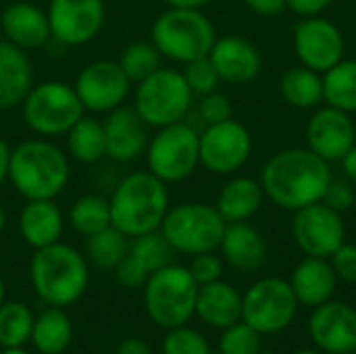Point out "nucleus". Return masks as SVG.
Listing matches in <instances>:
<instances>
[{
  "label": "nucleus",
  "instance_id": "1",
  "mask_svg": "<svg viewBox=\"0 0 356 354\" xmlns=\"http://www.w3.org/2000/svg\"><path fill=\"white\" fill-rule=\"evenodd\" d=\"M332 179L330 163L309 148H286L275 152L261 173L265 196L286 211H298L321 202Z\"/></svg>",
  "mask_w": 356,
  "mask_h": 354
},
{
  "label": "nucleus",
  "instance_id": "2",
  "mask_svg": "<svg viewBox=\"0 0 356 354\" xmlns=\"http://www.w3.org/2000/svg\"><path fill=\"white\" fill-rule=\"evenodd\" d=\"M69 175L67 154L48 138H31L10 148L8 182L27 200H54Z\"/></svg>",
  "mask_w": 356,
  "mask_h": 354
},
{
  "label": "nucleus",
  "instance_id": "3",
  "mask_svg": "<svg viewBox=\"0 0 356 354\" xmlns=\"http://www.w3.org/2000/svg\"><path fill=\"white\" fill-rule=\"evenodd\" d=\"M108 202L113 225L136 238L161 227L169 211V190L150 171H134L117 184Z\"/></svg>",
  "mask_w": 356,
  "mask_h": 354
},
{
  "label": "nucleus",
  "instance_id": "4",
  "mask_svg": "<svg viewBox=\"0 0 356 354\" xmlns=\"http://www.w3.org/2000/svg\"><path fill=\"white\" fill-rule=\"evenodd\" d=\"M29 271L38 296L50 307L75 303L88 286V265L83 257L75 248L58 242L38 248Z\"/></svg>",
  "mask_w": 356,
  "mask_h": 354
},
{
  "label": "nucleus",
  "instance_id": "5",
  "mask_svg": "<svg viewBox=\"0 0 356 354\" xmlns=\"http://www.w3.org/2000/svg\"><path fill=\"white\" fill-rule=\"evenodd\" d=\"M217 40L211 19L202 8H167L152 25V44L175 63H190L209 56Z\"/></svg>",
  "mask_w": 356,
  "mask_h": 354
},
{
  "label": "nucleus",
  "instance_id": "6",
  "mask_svg": "<svg viewBox=\"0 0 356 354\" xmlns=\"http://www.w3.org/2000/svg\"><path fill=\"white\" fill-rule=\"evenodd\" d=\"M144 305L150 319L161 328H179L196 313L198 284L190 269L167 265L146 280Z\"/></svg>",
  "mask_w": 356,
  "mask_h": 354
},
{
  "label": "nucleus",
  "instance_id": "7",
  "mask_svg": "<svg viewBox=\"0 0 356 354\" xmlns=\"http://www.w3.org/2000/svg\"><path fill=\"white\" fill-rule=\"evenodd\" d=\"M83 111L75 88L65 81H42L31 86L21 102L23 121L42 138L67 136V131L83 117Z\"/></svg>",
  "mask_w": 356,
  "mask_h": 354
},
{
  "label": "nucleus",
  "instance_id": "8",
  "mask_svg": "<svg viewBox=\"0 0 356 354\" xmlns=\"http://www.w3.org/2000/svg\"><path fill=\"white\" fill-rule=\"evenodd\" d=\"M192 90L181 71L159 67L136 88L134 108L148 127H165L184 121L192 106Z\"/></svg>",
  "mask_w": 356,
  "mask_h": 354
},
{
  "label": "nucleus",
  "instance_id": "9",
  "mask_svg": "<svg viewBox=\"0 0 356 354\" xmlns=\"http://www.w3.org/2000/svg\"><path fill=\"white\" fill-rule=\"evenodd\" d=\"M225 221L219 211L202 202H184L167 211L161 232L175 252L200 255L215 252L221 244Z\"/></svg>",
  "mask_w": 356,
  "mask_h": 354
},
{
  "label": "nucleus",
  "instance_id": "10",
  "mask_svg": "<svg viewBox=\"0 0 356 354\" xmlns=\"http://www.w3.org/2000/svg\"><path fill=\"white\" fill-rule=\"evenodd\" d=\"M144 156L148 171L161 182H184L200 165V134L184 121L159 127Z\"/></svg>",
  "mask_w": 356,
  "mask_h": 354
},
{
  "label": "nucleus",
  "instance_id": "11",
  "mask_svg": "<svg viewBox=\"0 0 356 354\" xmlns=\"http://www.w3.org/2000/svg\"><path fill=\"white\" fill-rule=\"evenodd\" d=\"M298 313V300L290 282L282 277H265L248 288L242 296V321L261 336L288 330Z\"/></svg>",
  "mask_w": 356,
  "mask_h": 354
},
{
  "label": "nucleus",
  "instance_id": "12",
  "mask_svg": "<svg viewBox=\"0 0 356 354\" xmlns=\"http://www.w3.org/2000/svg\"><path fill=\"white\" fill-rule=\"evenodd\" d=\"M292 236L307 257L330 259L346 242V225L342 213L325 202H315L294 211Z\"/></svg>",
  "mask_w": 356,
  "mask_h": 354
},
{
  "label": "nucleus",
  "instance_id": "13",
  "mask_svg": "<svg viewBox=\"0 0 356 354\" xmlns=\"http://www.w3.org/2000/svg\"><path fill=\"white\" fill-rule=\"evenodd\" d=\"M252 152L250 131L236 119L207 125L200 134V165L217 175L236 173Z\"/></svg>",
  "mask_w": 356,
  "mask_h": 354
},
{
  "label": "nucleus",
  "instance_id": "14",
  "mask_svg": "<svg viewBox=\"0 0 356 354\" xmlns=\"http://www.w3.org/2000/svg\"><path fill=\"white\" fill-rule=\"evenodd\" d=\"M73 88L83 108L92 113H111L125 102L131 81L117 61H94L79 71Z\"/></svg>",
  "mask_w": 356,
  "mask_h": 354
},
{
  "label": "nucleus",
  "instance_id": "15",
  "mask_svg": "<svg viewBox=\"0 0 356 354\" xmlns=\"http://www.w3.org/2000/svg\"><path fill=\"white\" fill-rule=\"evenodd\" d=\"M46 13L52 40L60 46L88 44L104 25V0H50Z\"/></svg>",
  "mask_w": 356,
  "mask_h": 354
},
{
  "label": "nucleus",
  "instance_id": "16",
  "mask_svg": "<svg viewBox=\"0 0 356 354\" xmlns=\"http://www.w3.org/2000/svg\"><path fill=\"white\" fill-rule=\"evenodd\" d=\"M294 52L305 67L325 73L344 58V35L330 19L305 17L294 29Z\"/></svg>",
  "mask_w": 356,
  "mask_h": 354
},
{
  "label": "nucleus",
  "instance_id": "17",
  "mask_svg": "<svg viewBox=\"0 0 356 354\" xmlns=\"http://www.w3.org/2000/svg\"><path fill=\"white\" fill-rule=\"evenodd\" d=\"M311 340L319 351L348 354L356 348V311L346 303L327 300L315 307L309 319Z\"/></svg>",
  "mask_w": 356,
  "mask_h": 354
},
{
  "label": "nucleus",
  "instance_id": "18",
  "mask_svg": "<svg viewBox=\"0 0 356 354\" xmlns=\"http://www.w3.org/2000/svg\"><path fill=\"white\" fill-rule=\"evenodd\" d=\"M307 144L323 161H342V156L356 144V125L350 113L334 106L319 108L307 125Z\"/></svg>",
  "mask_w": 356,
  "mask_h": 354
},
{
  "label": "nucleus",
  "instance_id": "19",
  "mask_svg": "<svg viewBox=\"0 0 356 354\" xmlns=\"http://www.w3.org/2000/svg\"><path fill=\"white\" fill-rule=\"evenodd\" d=\"M106 136V156L117 163H131L146 154L148 148V131L146 123L140 119L136 108L119 106L108 113L102 121Z\"/></svg>",
  "mask_w": 356,
  "mask_h": 354
},
{
  "label": "nucleus",
  "instance_id": "20",
  "mask_svg": "<svg viewBox=\"0 0 356 354\" xmlns=\"http://www.w3.org/2000/svg\"><path fill=\"white\" fill-rule=\"evenodd\" d=\"M209 58L215 65L221 81L227 83L252 81L261 73L263 65L259 48L240 35L217 38L209 52Z\"/></svg>",
  "mask_w": 356,
  "mask_h": 354
},
{
  "label": "nucleus",
  "instance_id": "21",
  "mask_svg": "<svg viewBox=\"0 0 356 354\" xmlns=\"http://www.w3.org/2000/svg\"><path fill=\"white\" fill-rule=\"evenodd\" d=\"M4 38L21 50H35L52 40L48 13L31 2H10L0 17Z\"/></svg>",
  "mask_w": 356,
  "mask_h": 354
},
{
  "label": "nucleus",
  "instance_id": "22",
  "mask_svg": "<svg viewBox=\"0 0 356 354\" xmlns=\"http://www.w3.org/2000/svg\"><path fill=\"white\" fill-rule=\"evenodd\" d=\"M219 248L225 263L246 273L261 269L267 259V242L263 234L246 221L227 223Z\"/></svg>",
  "mask_w": 356,
  "mask_h": 354
},
{
  "label": "nucleus",
  "instance_id": "23",
  "mask_svg": "<svg viewBox=\"0 0 356 354\" xmlns=\"http://www.w3.org/2000/svg\"><path fill=\"white\" fill-rule=\"evenodd\" d=\"M336 284H338V275L332 263L321 257H305L292 271V280H290L298 305L313 307V309L332 300L336 292Z\"/></svg>",
  "mask_w": 356,
  "mask_h": 354
},
{
  "label": "nucleus",
  "instance_id": "24",
  "mask_svg": "<svg viewBox=\"0 0 356 354\" xmlns=\"http://www.w3.org/2000/svg\"><path fill=\"white\" fill-rule=\"evenodd\" d=\"M33 86V67L25 50L0 40V111L23 102Z\"/></svg>",
  "mask_w": 356,
  "mask_h": 354
},
{
  "label": "nucleus",
  "instance_id": "25",
  "mask_svg": "<svg viewBox=\"0 0 356 354\" xmlns=\"http://www.w3.org/2000/svg\"><path fill=\"white\" fill-rule=\"evenodd\" d=\"M196 313L207 325L225 330L242 319V296L221 280L204 284L198 288Z\"/></svg>",
  "mask_w": 356,
  "mask_h": 354
},
{
  "label": "nucleus",
  "instance_id": "26",
  "mask_svg": "<svg viewBox=\"0 0 356 354\" xmlns=\"http://www.w3.org/2000/svg\"><path fill=\"white\" fill-rule=\"evenodd\" d=\"M19 230L31 248L50 246L63 234V213L52 200H27L19 215Z\"/></svg>",
  "mask_w": 356,
  "mask_h": 354
},
{
  "label": "nucleus",
  "instance_id": "27",
  "mask_svg": "<svg viewBox=\"0 0 356 354\" xmlns=\"http://www.w3.org/2000/svg\"><path fill=\"white\" fill-rule=\"evenodd\" d=\"M263 198L265 192L261 182L252 177H234L221 188L215 209L225 223L248 221L261 209Z\"/></svg>",
  "mask_w": 356,
  "mask_h": 354
},
{
  "label": "nucleus",
  "instance_id": "28",
  "mask_svg": "<svg viewBox=\"0 0 356 354\" xmlns=\"http://www.w3.org/2000/svg\"><path fill=\"white\" fill-rule=\"evenodd\" d=\"M280 90L284 100L294 108H317L323 102V77L305 65L288 69L282 75Z\"/></svg>",
  "mask_w": 356,
  "mask_h": 354
},
{
  "label": "nucleus",
  "instance_id": "29",
  "mask_svg": "<svg viewBox=\"0 0 356 354\" xmlns=\"http://www.w3.org/2000/svg\"><path fill=\"white\" fill-rule=\"evenodd\" d=\"M67 148L69 154L86 165H94L106 156V136L104 125L98 119L81 117L69 131H67Z\"/></svg>",
  "mask_w": 356,
  "mask_h": 354
},
{
  "label": "nucleus",
  "instance_id": "30",
  "mask_svg": "<svg viewBox=\"0 0 356 354\" xmlns=\"http://www.w3.org/2000/svg\"><path fill=\"white\" fill-rule=\"evenodd\" d=\"M323 102L344 113H356V58H342L323 73Z\"/></svg>",
  "mask_w": 356,
  "mask_h": 354
},
{
  "label": "nucleus",
  "instance_id": "31",
  "mask_svg": "<svg viewBox=\"0 0 356 354\" xmlns=\"http://www.w3.org/2000/svg\"><path fill=\"white\" fill-rule=\"evenodd\" d=\"M31 338L40 353L60 354L71 342V321L58 307L48 309L33 323Z\"/></svg>",
  "mask_w": 356,
  "mask_h": 354
},
{
  "label": "nucleus",
  "instance_id": "32",
  "mask_svg": "<svg viewBox=\"0 0 356 354\" xmlns=\"http://www.w3.org/2000/svg\"><path fill=\"white\" fill-rule=\"evenodd\" d=\"M69 221H71L73 230L79 232L81 236H94V234L106 230L108 225H113L111 202L96 194L81 196L73 202V207L69 211Z\"/></svg>",
  "mask_w": 356,
  "mask_h": 354
},
{
  "label": "nucleus",
  "instance_id": "33",
  "mask_svg": "<svg viewBox=\"0 0 356 354\" xmlns=\"http://www.w3.org/2000/svg\"><path fill=\"white\" fill-rule=\"evenodd\" d=\"M129 252V242L123 232L115 225L88 236V257L100 269H115Z\"/></svg>",
  "mask_w": 356,
  "mask_h": 354
},
{
  "label": "nucleus",
  "instance_id": "34",
  "mask_svg": "<svg viewBox=\"0 0 356 354\" xmlns=\"http://www.w3.org/2000/svg\"><path fill=\"white\" fill-rule=\"evenodd\" d=\"M33 317L21 303H6L0 307V346L21 348L31 338Z\"/></svg>",
  "mask_w": 356,
  "mask_h": 354
},
{
  "label": "nucleus",
  "instance_id": "35",
  "mask_svg": "<svg viewBox=\"0 0 356 354\" xmlns=\"http://www.w3.org/2000/svg\"><path fill=\"white\" fill-rule=\"evenodd\" d=\"M117 63L131 83H140L161 67V52L152 42H131L123 48Z\"/></svg>",
  "mask_w": 356,
  "mask_h": 354
},
{
  "label": "nucleus",
  "instance_id": "36",
  "mask_svg": "<svg viewBox=\"0 0 356 354\" xmlns=\"http://www.w3.org/2000/svg\"><path fill=\"white\" fill-rule=\"evenodd\" d=\"M173 246L167 242V238L163 236L161 230L136 236L134 242L129 244V255L136 257L150 273L171 265L173 259Z\"/></svg>",
  "mask_w": 356,
  "mask_h": 354
},
{
  "label": "nucleus",
  "instance_id": "37",
  "mask_svg": "<svg viewBox=\"0 0 356 354\" xmlns=\"http://www.w3.org/2000/svg\"><path fill=\"white\" fill-rule=\"evenodd\" d=\"M221 354H259L261 353V334L252 330L246 321H238L223 330L219 340Z\"/></svg>",
  "mask_w": 356,
  "mask_h": 354
},
{
  "label": "nucleus",
  "instance_id": "38",
  "mask_svg": "<svg viewBox=\"0 0 356 354\" xmlns=\"http://www.w3.org/2000/svg\"><path fill=\"white\" fill-rule=\"evenodd\" d=\"M181 73H184L186 83L190 86L192 94H198V96H207L211 92H217V86L221 81V77H219V73H217V69L209 56L186 63V69Z\"/></svg>",
  "mask_w": 356,
  "mask_h": 354
},
{
  "label": "nucleus",
  "instance_id": "39",
  "mask_svg": "<svg viewBox=\"0 0 356 354\" xmlns=\"http://www.w3.org/2000/svg\"><path fill=\"white\" fill-rule=\"evenodd\" d=\"M163 354H211L207 338L190 328H173L165 342H163Z\"/></svg>",
  "mask_w": 356,
  "mask_h": 354
},
{
  "label": "nucleus",
  "instance_id": "40",
  "mask_svg": "<svg viewBox=\"0 0 356 354\" xmlns=\"http://www.w3.org/2000/svg\"><path fill=\"white\" fill-rule=\"evenodd\" d=\"M198 113L207 125H215V123L232 119V102L227 96H223L219 92H211V94L202 96Z\"/></svg>",
  "mask_w": 356,
  "mask_h": 354
},
{
  "label": "nucleus",
  "instance_id": "41",
  "mask_svg": "<svg viewBox=\"0 0 356 354\" xmlns=\"http://www.w3.org/2000/svg\"><path fill=\"white\" fill-rule=\"evenodd\" d=\"M190 273L198 286L217 282V280H221V273H223V261L213 252L194 255V261L190 265Z\"/></svg>",
  "mask_w": 356,
  "mask_h": 354
},
{
  "label": "nucleus",
  "instance_id": "42",
  "mask_svg": "<svg viewBox=\"0 0 356 354\" xmlns=\"http://www.w3.org/2000/svg\"><path fill=\"white\" fill-rule=\"evenodd\" d=\"M117 271V280L125 286V288H140L146 284V280L150 277V271L136 259L127 252V257L115 267Z\"/></svg>",
  "mask_w": 356,
  "mask_h": 354
},
{
  "label": "nucleus",
  "instance_id": "43",
  "mask_svg": "<svg viewBox=\"0 0 356 354\" xmlns=\"http://www.w3.org/2000/svg\"><path fill=\"white\" fill-rule=\"evenodd\" d=\"M332 267L338 275V280L356 284V244L344 242L332 257Z\"/></svg>",
  "mask_w": 356,
  "mask_h": 354
},
{
  "label": "nucleus",
  "instance_id": "44",
  "mask_svg": "<svg viewBox=\"0 0 356 354\" xmlns=\"http://www.w3.org/2000/svg\"><path fill=\"white\" fill-rule=\"evenodd\" d=\"M321 202H325L327 207H332L338 213H344L355 204V190H353V186L348 182L332 179V184L325 190V196H323Z\"/></svg>",
  "mask_w": 356,
  "mask_h": 354
},
{
  "label": "nucleus",
  "instance_id": "45",
  "mask_svg": "<svg viewBox=\"0 0 356 354\" xmlns=\"http://www.w3.org/2000/svg\"><path fill=\"white\" fill-rule=\"evenodd\" d=\"M336 0H286L288 8L300 17H315L330 8Z\"/></svg>",
  "mask_w": 356,
  "mask_h": 354
},
{
  "label": "nucleus",
  "instance_id": "46",
  "mask_svg": "<svg viewBox=\"0 0 356 354\" xmlns=\"http://www.w3.org/2000/svg\"><path fill=\"white\" fill-rule=\"evenodd\" d=\"M246 4L250 10H254L257 15H263V17H273L288 8L286 0H246Z\"/></svg>",
  "mask_w": 356,
  "mask_h": 354
},
{
  "label": "nucleus",
  "instance_id": "47",
  "mask_svg": "<svg viewBox=\"0 0 356 354\" xmlns=\"http://www.w3.org/2000/svg\"><path fill=\"white\" fill-rule=\"evenodd\" d=\"M117 354H152V351L148 348V344L140 338H127L119 344Z\"/></svg>",
  "mask_w": 356,
  "mask_h": 354
},
{
  "label": "nucleus",
  "instance_id": "48",
  "mask_svg": "<svg viewBox=\"0 0 356 354\" xmlns=\"http://www.w3.org/2000/svg\"><path fill=\"white\" fill-rule=\"evenodd\" d=\"M8 163H10V146L0 138V188L8 179Z\"/></svg>",
  "mask_w": 356,
  "mask_h": 354
},
{
  "label": "nucleus",
  "instance_id": "49",
  "mask_svg": "<svg viewBox=\"0 0 356 354\" xmlns=\"http://www.w3.org/2000/svg\"><path fill=\"white\" fill-rule=\"evenodd\" d=\"M342 169H344L346 177L356 184V144L342 156Z\"/></svg>",
  "mask_w": 356,
  "mask_h": 354
},
{
  "label": "nucleus",
  "instance_id": "50",
  "mask_svg": "<svg viewBox=\"0 0 356 354\" xmlns=\"http://www.w3.org/2000/svg\"><path fill=\"white\" fill-rule=\"evenodd\" d=\"M167 6L171 8H202L207 6L211 0H165Z\"/></svg>",
  "mask_w": 356,
  "mask_h": 354
},
{
  "label": "nucleus",
  "instance_id": "51",
  "mask_svg": "<svg viewBox=\"0 0 356 354\" xmlns=\"http://www.w3.org/2000/svg\"><path fill=\"white\" fill-rule=\"evenodd\" d=\"M4 225H6V211H4V207L0 204V232L4 230Z\"/></svg>",
  "mask_w": 356,
  "mask_h": 354
},
{
  "label": "nucleus",
  "instance_id": "52",
  "mask_svg": "<svg viewBox=\"0 0 356 354\" xmlns=\"http://www.w3.org/2000/svg\"><path fill=\"white\" fill-rule=\"evenodd\" d=\"M2 354H27L25 351H21V348H6Z\"/></svg>",
  "mask_w": 356,
  "mask_h": 354
},
{
  "label": "nucleus",
  "instance_id": "53",
  "mask_svg": "<svg viewBox=\"0 0 356 354\" xmlns=\"http://www.w3.org/2000/svg\"><path fill=\"white\" fill-rule=\"evenodd\" d=\"M294 354H321V351H309V348H305V351H296Z\"/></svg>",
  "mask_w": 356,
  "mask_h": 354
},
{
  "label": "nucleus",
  "instance_id": "54",
  "mask_svg": "<svg viewBox=\"0 0 356 354\" xmlns=\"http://www.w3.org/2000/svg\"><path fill=\"white\" fill-rule=\"evenodd\" d=\"M2 300H4V284H2V277H0V307H2Z\"/></svg>",
  "mask_w": 356,
  "mask_h": 354
},
{
  "label": "nucleus",
  "instance_id": "55",
  "mask_svg": "<svg viewBox=\"0 0 356 354\" xmlns=\"http://www.w3.org/2000/svg\"><path fill=\"white\" fill-rule=\"evenodd\" d=\"M125 2H140V0H125Z\"/></svg>",
  "mask_w": 356,
  "mask_h": 354
},
{
  "label": "nucleus",
  "instance_id": "56",
  "mask_svg": "<svg viewBox=\"0 0 356 354\" xmlns=\"http://www.w3.org/2000/svg\"><path fill=\"white\" fill-rule=\"evenodd\" d=\"M259 354H273V353H259Z\"/></svg>",
  "mask_w": 356,
  "mask_h": 354
},
{
  "label": "nucleus",
  "instance_id": "57",
  "mask_svg": "<svg viewBox=\"0 0 356 354\" xmlns=\"http://www.w3.org/2000/svg\"><path fill=\"white\" fill-rule=\"evenodd\" d=\"M211 354H221V353H219V351H217V353H211Z\"/></svg>",
  "mask_w": 356,
  "mask_h": 354
},
{
  "label": "nucleus",
  "instance_id": "58",
  "mask_svg": "<svg viewBox=\"0 0 356 354\" xmlns=\"http://www.w3.org/2000/svg\"><path fill=\"white\" fill-rule=\"evenodd\" d=\"M355 353H356V348H355Z\"/></svg>",
  "mask_w": 356,
  "mask_h": 354
}]
</instances>
